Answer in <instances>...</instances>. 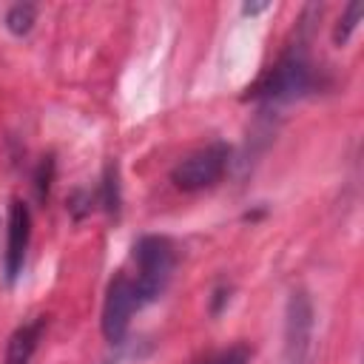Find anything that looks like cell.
Returning a JSON list of instances; mask_svg holds the SVG:
<instances>
[{"label": "cell", "instance_id": "obj_1", "mask_svg": "<svg viewBox=\"0 0 364 364\" xmlns=\"http://www.w3.org/2000/svg\"><path fill=\"white\" fill-rule=\"evenodd\" d=\"M324 85H327L324 68L316 65V60L307 51V43L299 37L279 54V60L270 68L262 71V77L253 85H247L245 100H256L267 105L293 102V100L321 91Z\"/></svg>", "mask_w": 364, "mask_h": 364}, {"label": "cell", "instance_id": "obj_2", "mask_svg": "<svg viewBox=\"0 0 364 364\" xmlns=\"http://www.w3.org/2000/svg\"><path fill=\"white\" fill-rule=\"evenodd\" d=\"M176 262H179V250L173 245L171 236H162V233H145L134 242L131 247V270H125L136 290L145 296V301H156L171 279H173V270H176Z\"/></svg>", "mask_w": 364, "mask_h": 364}, {"label": "cell", "instance_id": "obj_3", "mask_svg": "<svg viewBox=\"0 0 364 364\" xmlns=\"http://www.w3.org/2000/svg\"><path fill=\"white\" fill-rule=\"evenodd\" d=\"M148 307L145 296L136 290L134 279L125 270H117L105 287V299H102V316H100V327L108 344H122L128 330H131V318Z\"/></svg>", "mask_w": 364, "mask_h": 364}, {"label": "cell", "instance_id": "obj_4", "mask_svg": "<svg viewBox=\"0 0 364 364\" xmlns=\"http://www.w3.org/2000/svg\"><path fill=\"white\" fill-rule=\"evenodd\" d=\"M228 165H230V145L228 142H208L173 165L171 182L188 193L205 191V188H213L225 176Z\"/></svg>", "mask_w": 364, "mask_h": 364}, {"label": "cell", "instance_id": "obj_5", "mask_svg": "<svg viewBox=\"0 0 364 364\" xmlns=\"http://www.w3.org/2000/svg\"><path fill=\"white\" fill-rule=\"evenodd\" d=\"M313 330H316V310H313L310 296L299 287L290 293L287 313H284V358H287V364H310Z\"/></svg>", "mask_w": 364, "mask_h": 364}, {"label": "cell", "instance_id": "obj_6", "mask_svg": "<svg viewBox=\"0 0 364 364\" xmlns=\"http://www.w3.org/2000/svg\"><path fill=\"white\" fill-rule=\"evenodd\" d=\"M28 245H31V210L23 199H11L6 213V247H3V273L9 284L20 279L26 267Z\"/></svg>", "mask_w": 364, "mask_h": 364}, {"label": "cell", "instance_id": "obj_7", "mask_svg": "<svg viewBox=\"0 0 364 364\" xmlns=\"http://www.w3.org/2000/svg\"><path fill=\"white\" fill-rule=\"evenodd\" d=\"M48 318L46 316H34L31 321H23L6 341V353H3V364H31L43 333H46Z\"/></svg>", "mask_w": 364, "mask_h": 364}, {"label": "cell", "instance_id": "obj_8", "mask_svg": "<svg viewBox=\"0 0 364 364\" xmlns=\"http://www.w3.org/2000/svg\"><path fill=\"white\" fill-rule=\"evenodd\" d=\"M250 358H253V347L245 341H236V344L219 347L213 353H205L193 364H250Z\"/></svg>", "mask_w": 364, "mask_h": 364}, {"label": "cell", "instance_id": "obj_9", "mask_svg": "<svg viewBox=\"0 0 364 364\" xmlns=\"http://www.w3.org/2000/svg\"><path fill=\"white\" fill-rule=\"evenodd\" d=\"M361 17H364V3H361V0H353V3L341 11V17H338V23H336V28H333V43H336V46H347V40L355 34Z\"/></svg>", "mask_w": 364, "mask_h": 364}, {"label": "cell", "instance_id": "obj_10", "mask_svg": "<svg viewBox=\"0 0 364 364\" xmlns=\"http://www.w3.org/2000/svg\"><path fill=\"white\" fill-rule=\"evenodd\" d=\"M34 20H37V6H31V3H14L6 11V28L11 34H17V37L28 34L31 26H34Z\"/></svg>", "mask_w": 364, "mask_h": 364}, {"label": "cell", "instance_id": "obj_11", "mask_svg": "<svg viewBox=\"0 0 364 364\" xmlns=\"http://www.w3.org/2000/svg\"><path fill=\"white\" fill-rule=\"evenodd\" d=\"M264 9H270V3H245L242 6V14H259Z\"/></svg>", "mask_w": 364, "mask_h": 364}]
</instances>
